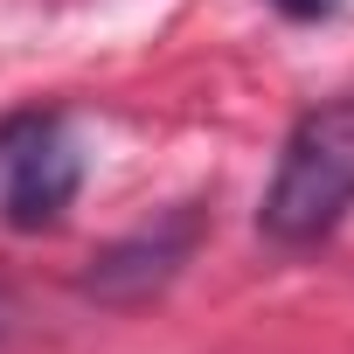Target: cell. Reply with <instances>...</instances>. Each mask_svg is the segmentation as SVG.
I'll use <instances>...</instances> for the list:
<instances>
[{
  "label": "cell",
  "mask_w": 354,
  "mask_h": 354,
  "mask_svg": "<svg viewBox=\"0 0 354 354\" xmlns=\"http://www.w3.org/2000/svg\"><path fill=\"white\" fill-rule=\"evenodd\" d=\"M347 202H354V97H333L292 125L264 195V230L278 243H313L347 216Z\"/></svg>",
  "instance_id": "obj_1"
},
{
  "label": "cell",
  "mask_w": 354,
  "mask_h": 354,
  "mask_svg": "<svg viewBox=\"0 0 354 354\" xmlns=\"http://www.w3.org/2000/svg\"><path fill=\"white\" fill-rule=\"evenodd\" d=\"M84 181V160L56 111H28L0 125V209L15 230H49Z\"/></svg>",
  "instance_id": "obj_2"
},
{
  "label": "cell",
  "mask_w": 354,
  "mask_h": 354,
  "mask_svg": "<svg viewBox=\"0 0 354 354\" xmlns=\"http://www.w3.org/2000/svg\"><path fill=\"white\" fill-rule=\"evenodd\" d=\"M278 15H292V21H319V15H333L340 0H271Z\"/></svg>",
  "instance_id": "obj_3"
},
{
  "label": "cell",
  "mask_w": 354,
  "mask_h": 354,
  "mask_svg": "<svg viewBox=\"0 0 354 354\" xmlns=\"http://www.w3.org/2000/svg\"><path fill=\"white\" fill-rule=\"evenodd\" d=\"M8 326H15V299H8V292H0V333H8Z\"/></svg>",
  "instance_id": "obj_4"
}]
</instances>
